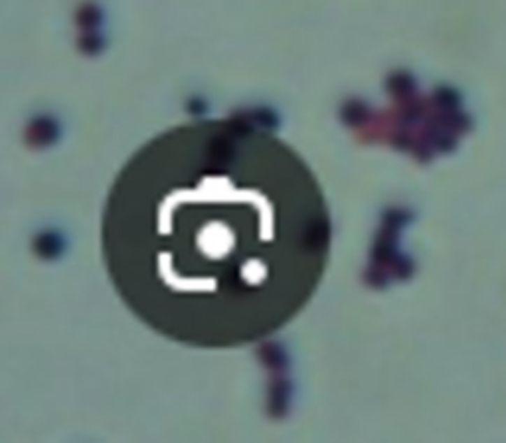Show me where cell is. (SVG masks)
Wrapping results in <instances>:
<instances>
[{
	"label": "cell",
	"instance_id": "cell-1",
	"mask_svg": "<svg viewBox=\"0 0 506 443\" xmlns=\"http://www.w3.org/2000/svg\"><path fill=\"white\" fill-rule=\"evenodd\" d=\"M331 235L307 164L242 121L150 140L117 176L103 214L121 299L159 335L200 349L285 327L319 287Z\"/></svg>",
	"mask_w": 506,
	"mask_h": 443
}]
</instances>
